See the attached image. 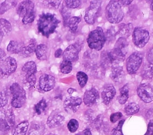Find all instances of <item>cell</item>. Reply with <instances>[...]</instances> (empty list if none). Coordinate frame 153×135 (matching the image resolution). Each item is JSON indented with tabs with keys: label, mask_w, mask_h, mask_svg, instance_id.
Instances as JSON below:
<instances>
[{
	"label": "cell",
	"mask_w": 153,
	"mask_h": 135,
	"mask_svg": "<svg viewBox=\"0 0 153 135\" xmlns=\"http://www.w3.org/2000/svg\"><path fill=\"white\" fill-rule=\"evenodd\" d=\"M76 79H77V80H78L80 86L82 88H84L88 80V75L86 74L85 73H84L83 72H79L76 73Z\"/></svg>",
	"instance_id": "obj_36"
},
{
	"label": "cell",
	"mask_w": 153,
	"mask_h": 135,
	"mask_svg": "<svg viewBox=\"0 0 153 135\" xmlns=\"http://www.w3.org/2000/svg\"><path fill=\"white\" fill-rule=\"evenodd\" d=\"M120 96L118 97V102L121 105H124L127 101L129 96V88L128 84H126L120 89Z\"/></svg>",
	"instance_id": "obj_25"
},
{
	"label": "cell",
	"mask_w": 153,
	"mask_h": 135,
	"mask_svg": "<svg viewBox=\"0 0 153 135\" xmlns=\"http://www.w3.org/2000/svg\"><path fill=\"white\" fill-rule=\"evenodd\" d=\"M12 98L11 105L15 108H20L26 103L27 97L25 89L18 83H14L10 87Z\"/></svg>",
	"instance_id": "obj_5"
},
{
	"label": "cell",
	"mask_w": 153,
	"mask_h": 135,
	"mask_svg": "<svg viewBox=\"0 0 153 135\" xmlns=\"http://www.w3.org/2000/svg\"><path fill=\"white\" fill-rule=\"evenodd\" d=\"M62 54H63L62 50H61V48H59V49H58V50L55 52V58H60V57L62 55Z\"/></svg>",
	"instance_id": "obj_49"
},
{
	"label": "cell",
	"mask_w": 153,
	"mask_h": 135,
	"mask_svg": "<svg viewBox=\"0 0 153 135\" xmlns=\"http://www.w3.org/2000/svg\"><path fill=\"white\" fill-rule=\"evenodd\" d=\"M8 102L7 97L4 92H0V108L4 107Z\"/></svg>",
	"instance_id": "obj_42"
},
{
	"label": "cell",
	"mask_w": 153,
	"mask_h": 135,
	"mask_svg": "<svg viewBox=\"0 0 153 135\" xmlns=\"http://www.w3.org/2000/svg\"><path fill=\"white\" fill-rule=\"evenodd\" d=\"M124 122L125 120H121L119 122L118 125L113 130L112 135H124L122 131V128Z\"/></svg>",
	"instance_id": "obj_41"
},
{
	"label": "cell",
	"mask_w": 153,
	"mask_h": 135,
	"mask_svg": "<svg viewBox=\"0 0 153 135\" xmlns=\"http://www.w3.org/2000/svg\"><path fill=\"white\" fill-rule=\"evenodd\" d=\"M5 56H6V53L4 52V50L0 48V60H3L4 58L5 57Z\"/></svg>",
	"instance_id": "obj_50"
},
{
	"label": "cell",
	"mask_w": 153,
	"mask_h": 135,
	"mask_svg": "<svg viewBox=\"0 0 153 135\" xmlns=\"http://www.w3.org/2000/svg\"><path fill=\"white\" fill-rule=\"evenodd\" d=\"M81 20L82 18L80 17H73L70 18L68 23V26L71 32L73 33L76 32V31L78 30L79 24L80 23Z\"/></svg>",
	"instance_id": "obj_30"
},
{
	"label": "cell",
	"mask_w": 153,
	"mask_h": 135,
	"mask_svg": "<svg viewBox=\"0 0 153 135\" xmlns=\"http://www.w3.org/2000/svg\"><path fill=\"white\" fill-rule=\"evenodd\" d=\"M36 72L37 67L34 61H29L23 65L22 69L23 84L27 89L34 87L36 82Z\"/></svg>",
	"instance_id": "obj_2"
},
{
	"label": "cell",
	"mask_w": 153,
	"mask_h": 135,
	"mask_svg": "<svg viewBox=\"0 0 153 135\" xmlns=\"http://www.w3.org/2000/svg\"><path fill=\"white\" fill-rule=\"evenodd\" d=\"M149 39V34L146 30L142 27H136L134 30L132 41L137 47L143 48L148 42Z\"/></svg>",
	"instance_id": "obj_7"
},
{
	"label": "cell",
	"mask_w": 153,
	"mask_h": 135,
	"mask_svg": "<svg viewBox=\"0 0 153 135\" xmlns=\"http://www.w3.org/2000/svg\"><path fill=\"white\" fill-rule=\"evenodd\" d=\"M35 53L38 59L44 60H46L48 56V47L45 44H40L36 46Z\"/></svg>",
	"instance_id": "obj_22"
},
{
	"label": "cell",
	"mask_w": 153,
	"mask_h": 135,
	"mask_svg": "<svg viewBox=\"0 0 153 135\" xmlns=\"http://www.w3.org/2000/svg\"><path fill=\"white\" fill-rule=\"evenodd\" d=\"M72 70V63L71 61L63 60L60 64V71L63 74H68Z\"/></svg>",
	"instance_id": "obj_32"
},
{
	"label": "cell",
	"mask_w": 153,
	"mask_h": 135,
	"mask_svg": "<svg viewBox=\"0 0 153 135\" xmlns=\"http://www.w3.org/2000/svg\"><path fill=\"white\" fill-rule=\"evenodd\" d=\"M17 12L18 15L21 17H25L35 14L34 4L31 1H23L19 5Z\"/></svg>",
	"instance_id": "obj_16"
},
{
	"label": "cell",
	"mask_w": 153,
	"mask_h": 135,
	"mask_svg": "<svg viewBox=\"0 0 153 135\" xmlns=\"http://www.w3.org/2000/svg\"><path fill=\"white\" fill-rule=\"evenodd\" d=\"M66 7L69 9H75L79 7L81 4V1L79 0H66L65 1Z\"/></svg>",
	"instance_id": "obj_40"
},
{
	"label": "cell",
	"mask_w": 153,
	"mask_h": 135,
	"mask_svg": "<svg viewBox=\"0 0 153 135\" xmlns=\"http://www.w3.org/2000/svg\"><path fill=\"white\" fill-rule=\"evenodd\" d=\"M81 45L78 43L69 45L62 54L63 60H69L71 63L77 60L79 58V55L81 51Z\"/></svg>",
	"instance_id": "obj_12"
},
{
	"label": "cell",
	"mask_w": 153,
	"mask_h": 135,
	"mask_svg": "<svg viewBox=\"0 0 153 135\" xmlns=\"http://www.w3.org/2000/svg\"><path fill=\"white\" fill-rule=\"evenodd\" d=\"M47 102L44 99H41L34 106V110L37 115H41L45 111L47 108Z\"/></svg>",
	"instance_id": "obj_33"
},
{
	"label": "cell",
	"mask_w": 153,
	"mask_h": 135,
	"mask_svg": "<svg viewBox=\"0 0 153 135\" xmlns=\"http://www.w3.org/2000/svg\"><path fill=\"white\" fill-rule=\"evenodd\" d=\"M86 41L88 46L92 50L96 51L102 50L106 41L105 35L102 28L99 27L90 32Z\"/></svg>",
	"instance_id": "obj_4"
},
{
	"label": "cell",
	"mask_w": 153,
	"mask_h": 135,
	"mask_svg": "<svg viewBox=\"0 0 153 135\" xmlns=\"http://www.w3.org/2000/svg\"><path fill=\"white\" fill-rule=\"evenodd\" d=\"M116 95V89L112 84H108L104 87L101 93L102 99L104 103L108 105Z\"/></svg>",
	"instance_id": "obj_18"
},
{
	"label": "cell",
	"mask_w": 153,
	"mask_h": 135,
	"mask_svg": "<svg viewBox=\"0 0 153 135\" xmlns=\"http://www.w3.org/2000/svg\"><path fill=\"white\" fill-rule=\"evenodd\" d=\"M65 120V117L62 113L59 111H53L50 115L47 120V124L50 128L58 127L63 124Z\"/></svg>",
	"instance_id": "obj_15"
},
{
	"label": "cell",
	"mask_w": 153,
	"mask_h": 135,
	"mask_svg": "<svg viewBox=\"0 0 153 135\" xmlns=\"http://www.w3.org/2000/svg\"><path fill=\"white\" fill-rule=\"evenodd\" d=\"M24 46V44L21 42H19L15 41H10L7 47V50L11 54L21 53Z\"/></svg>",
	"instance_id": "obj_23"
},
{
	"label": "cell",
	"mask_w": 153,
	"mask_h": 135,
	"mask_svg": "<svg viewBox=\"0 0 153 135\" xmlns=\"http://www.w3.org/2000/svg\"><path fill=\"white\" fill-rule=\"evenodd\" d=\"M125 77V73L122 66L119 64L111 66L110 78L116 83L121 82Z\"/></svg>",
	"instance_id": "obj_19"
},
{
	"label": "cell",
	"mask_w": 153,
	"mask_h": 135,
	"mask_svg": "<svg viewBox=\"0 0 153 135\" xmlns=\"http://www.w3.org/2000/svg\"><path fill=\"white\" fill-rule=\"evenodd\" d=\"M143 56L141 53L134 52L127 58L126 61V69L129 74H135L142 63Z\"/></svg>",
	"instance_id": "obj_8"
},
{
	"label": "cell",
	"mask_w": 153,
	"mask_h": 135,
	"mask_svg": "<svg viewBox=\"0 0 153 135\" xmlns=\"http://www.w3.org/2000/svg\"><path fill=\"white\" fill-rule=\"evenodd\" d=\"M140 110V107L138 104L135 103H129L126 105L124 108V111L127 115H133L137 113Z\"/></svg>",
	"instance_id": "obj_31"
},
{
	"label": "cell",
	"mask_w": 153,
	"mask_h": 135,
	"mask_svg": "<svg viewBox=\"0 0 153 135\" xmlns=\"http://www.w3.org/2000/svg\"><path fill=\"white\" fill-rule=\"evenodd\" d=\"M61 13L64 22H65V24H68L71 14V11L70 9L68 8L66 6H63L61 10Z\"/></svg>",
	"instance_id": "obj_37"
},
{
	"label": "cell",
	"mask_w": 153,
	"mask_h": 135,
	"mask_svg": "<svg viewBox=\"0 0 153 135\" xmlns=\"http://www.w3.org/2000/svg\"><path fill=\"white\" fill-rule=\"evenodd\" d=\"M100 65L104 69H106L108 68L110 66H112L109 59L108 52L106 51H104L101 54Z\"/></svg>",
	"instance_id": "obj_35"
},
{
	"label": "cell",
	"mask_w": 153,
	"mask_h": 135,
	"mask_svg": "<svg viewBox=\"0 0 153 135\" xmlns=\"http://www.w3.org/2000/svg\"><path fill=\"white\" fill-rule=\"evenodd\" d=\"M35 17H36V15H35V14H34L30 15L29 16L23 17L22 19V22L24 24H27L31 23L33 22V21L34 20Z\"/></svg>",
	"instance_id": "obj_45"
},
{
	"label": "cell",
	"mask_w": 153,
	"mask_h": 135,
	"mask_svg": "<svg viewBox=\"0 0 153 135\" xmlns=\"http://www.w3.org/2000/svg\"><path fill=\"white\" fill-rule=\"evenodd\" d=\"M79 127V122L75 119L70 120L68 124V128L71 133H75Z\"/></svg>",
	"instance_id": "obj_39"
},
{
	"label": "cell",
	"mask_w": 153,
	"mask_h": 135,
	"mask_svg": "<svg viewBox=\"0 0 153 135\" xmlns=\"http://www.w3.org/2000/svg\"><path fill=\"white\" fill-rule=\"evenodd\" d=\"M108 54L111 65L119 64L120 63L124 60L126 56L124 53L114 48L108 52Z\"/></svg>",
	"instance_id": "obj_20"
},
{
	"label": "cell",
	"mask_w": 153,
	"mask_h": 135,
	"mask_svg": "<svg viewBox=\"0 0 153 135\" xmlns=\"http://www.w3.org/2000/svg\"><path fill=\"white\" fill-rule=\"evenodd\" d=\"M3 36L1 33H0V44H1L2 41H3Z\"/></svg>",
	"instance_id": "obj_53"
},
{
	"label": "cell",
	"mask_w": 153,
	"mask_h": 135,
	"mask_svg": "<svg viewBox=\"0 0 153 135\" xmlns=\"http://www.w3.org/2000/svg\"><path fill=\"white\" fill-rule=\"evenodd\" d=\"M16 117L11 108L2 109L0 111V130L8 131L14 127Z\"/></svg>",
	"instance_id": "obj_6"
},
{
	"label": "cell",
	"mask_w": 153,
	"mask_h": 135,
	"mask_svg": "<svg viewBox=\"0 0 153 135\" xmlns=\"http://www.w3.org/2000/svg\"><path fill=\"white\" fill-rule=\"evenodd\" d=\"M138 97L143 102L148 103L153 102V87L147 83L140 84L137 89Z\"/></svg>",
	"instance_id": "obj_11"
},
{
	"label": "cell",
	"mask_w": 153,
	"mask_h": 135,
	"mask_svg": "<svg viewBox=\"0 0 153 135\" xmlns=\"http://www.w3.org/2000/svg\"><path fill=\"white\" fill-rule=\"evenodd\" d=\"M47 135H56V134H53V133H50V134H47Z\"/></svg>",
	"instance_id": "obj_55"
},
{
	"label": "cell",
	"mask_w": 153,
	"mask_h": 135,
	"mask_svg": "<svg viewBox=\"0 0 153 135\" xmlns=\"http://www.w3.org/2000/svg\"><path fill=\"white\" fill-rule=\"evenodd\" d=\"M128 46V42L127 41V39L123 38H119L117 41L114 45V49L122 52L125 55H126L127 48Z\"/></svg>",
	"instance_id": "obj_28"
},
{
	"label": "cell",
	"mask_w": 153,
	"mask_h": 135,
	"mask_svg": "<svg viewBox=\"0 0 153 135\" xmlns=\"http://www.w3.org/2000/svg\"><path fill=\"white\" fill-rule=\"evenodd\" d=\"M17 67L16 60L12 57H7L4 59L0 64V75L4 77H9L16 72Z\"/></svg>",
	"instance_id": "obj_9"
},
{
	"label": "cell",
	"mask_w": 153,
	"mask_h": 135,
	"mask_svg": "<svg viewBox=\"0 0 153 135\" xmlns=\"http://www.w3.org/2000/svg\"><path fill=\"white\" fill-rule=\"evenodd\" d=\"M100 6V1H91L90 6L86 9L85 15V20L88 24H92L95 23L99 14Z\"/></svg>",
	"instance_id": "obj_10"
},
{
	"label": "cell",
	"mask_w": 153,
	"mask_h": 135,
	"mask_svg": "<svg viewBox=\"0 0 153 135\" xmlns=\"http://www.w3.org/2000/svg\"><path fill=\"white\" fill-rule=\"evenodd\" d=\"M141 75L145 80H151L153 78V64L151 63L146 64L142 70Z\"/></svg>",
	"instance_id": "obj_24"
},
{
	"label": "cell",
	"mask_w": 153,
	"mask_h": 135,
	"mask_svg": "<svg viewBox=\"0 0 153 135\" xmlns=\"http://www.w3.org/2000/svg\"><path fill=\"white\" fill-rule=\"evenodd\" d=\"M55 86V78L51 75L44 74L39 80V88L44 92H48L52 90Z\"/></svg>",
	"instance_id": "obj_14"
},
{
	"label": "cell",
	"mask_w": 153,
	"mask_h": 135,
	"mask_svg": "<svg viewBox=\"0 0 153 135\" xmlns=\"http://www.w3.org/2000/svg\"><path fill=\"white\" fill-rule=\"evenodd\" d=\"M76 135H92V133L90 131V129H85L83 130L82 132H80L78 134H76Z\"/></svg>",
	"instance_id": "obj_48"
},
{
	"label": "cell",
	"mask_w": 153,
	"mask_h": 135,
	"mask_svg": "<svg viewBox=\"0 0 153 135\" xmlns=\"http://www.w3.org/2000/svg\"><path fill=\"white\" fill-rule=\"evenodd\" d=\"M30 123L28 120L22 122L16 127L13 135H26Z\"/></svg>",
	"instance_id": "obj_26"
},
{
	"label": "cell",
	"mask_w": 153,
	"mask_h": 135,
	"mask_svg": "<svg viewBox=\"0 0 153 135\" xmlns=\"http://www.w3.org/2000/svg\"><path fill=\"white\" fill-rule=\"evenodd\" d=\"M36 48V42L34 39H31L27 46H24L20 54L24 56H28L35 52Z\"/></svg>",
	"instance_id": "obj_27"
},
{
	"label": "cell",
	"mask_w": 153,
	"mask_h": 135,
	"mask_svg": "<svg viewBox=\"0 0 153 135\" xmlns=\"http://www.w3.org/2000/svg\"><path fill=\"white\" fill-rule=\"evenodd\" d=\"M82 103L81 98L70 96L67 97L64 102V108L68 114H74L77 111Z\"/></svg>",
	"instance_id": "obj_13"
},
{
	"label": "cell",
	"mask_w": 153,
	"mask_h": 135,
	"mask_svg": "<svg viewBox=\"0 0 153 135\" xmlns=\"http://www.w3.org/2000/svg\"><path fill=\"white\" fill-rule=\"evenodd\" d=\"M17 4L16 1H5L0 4V15L4 14L6 12L9 10L10 9L16 6Z\"/></svg>",
	"instance_id": "obj_34"
},
{
	"label": "cell",
	"mask_w": 153,
	"mask_h": 135,
	"mask_svg": "<svg viewBox=\"0 0 153 135\" xmlns=\"http://www.w3.org/2000/svg\"><path fill=\"white\" fill-rule=\"evenodd\" d=\"M134 29V26L132 23L123 24L120 27L116 36H119L120 38H127L132 34Z\"/></svg>",
	"instance_id": "obj_21"
},
{
	"label": "cell",
	"mask_w": 153,
	"mask_h": 135,
	"mask_svg": "<svg viewBox=\"0 0 153 135\" xmlns=\"http://www.w3.org/2000/svg\"><path fill=\"white\" fill-rule=\"evenodd\" d=\"M12 30L10 23L4 18H0V33L3 35L9 33Z\"/></svg>",
	"instance_id": "obj_29"
},
{
	"label": "cell",
	"mask_w": 153,
	"mask_h": 135,
	"mask_svg": "<svg viewBox=\"0 0 153 135\" xmlns=\"http://www.w3.org/2000/svg\"><path fill=\"white\" fill-rule=\"evenodd\" d=\"M44 5L49 9H58L60 4H61V1H58V0H55V1H52V0H50V1H43Z\"/></svg>",
	"instance_id": "obj_38"
},
{
	"label": "cell",
	"mask_w": 153,
	"mask_h": 135,
	"mask_svg": "<svg viewBox=\"0 0 153 135\" xmlns=\"http://www.w3.org/2000/svg\"><path fill=\"white\" fill-rule=\"evenodd\" d=\"M147 60H148L149 63L153 64V47L150 48V50L148 51L146 56Z\"/></svg>",
	"instance_id": "obj_47"
},
{
	"label": "cell",
	"mask_w": 153,
	"mask_h": 135,
	"mask_svg": "<svg viewBox=\"0 0 153 135\" xmlns=\"http://www.w3.org/2000/svg\"><path fill=\"white\" fill-rule=\"evenodd\" d=\"M123 117V114L120 112H118V113H113L110 116V119L111 122L112 123H115L118 120H119L120 119H121Z\"/></svg>",
	"instance_id": "obj_43"
},
{
	"label": "cell",
	"mask_w": 153,
	"mask_h": 135,
	"mask_svg": "<svg viewBox=\"0 0 153 135\" xmlns=\"http://www.w3.org/2000/svg\"><path fill=\"white\" fill-rule=\"evenodd\" d=\"M60 21L55 15L50 13L42 14L37 21L39 32L46 38L53 34L58 26Z\"/></svg>",
	"instance_id": "obj_1"
},
{
	"label": "cell",
	"mask_w": 153,
	"mask_h": 135,
	"mask_svg": "<svg viewBox=\"0 0 153 135\" xmlns=\"http://www.w3.org/2000/svg\"><path fill=\"white\" fill-rule=\"evenodd\" d=\"M144 135H153V120L149 122L147 131Z\"/></svg>",
	"instance_id": "obj_46"
},
{
	"label": "cell",
	"mask_w": 153,
	"mask_h": 135,
	"mask_svg": "<svg viewBox=\"0 0 153 135\" xmlns=\"http://www.w3.org/2000/svg\"><path fill=\"white\" fill-rule=\"evenodd\" d=\"M117 31H116L114 30V29L113 28H110V30H108L107 32V39L110 41H112L114 39V38L116 37V34H117Z\"/></svg>",
	"instance_id": "obj_44"
},
{
	"label": "cell",
	"mask_w": 153,
	"mask_h": 135,
	"mask_svg": "<svg viewBox=\"0 0 153 135\" xmlns=\"http://www.w3.org/2000/svg\"><path fill=\"white\" fill-rule=\"evenodd\" d=\"M75 91H76L75 89H72V88H69L68 90V92L70 94V95H72L73 92H74Z\"/></svg>",
	"instance_id": "obj_52"
},
{
	"label": "cell",
	"mask_w": 153,
	"mask_h": 135,
	"mask_svg": "<svg viewBox=\"0 0 153 135\" xmlns=\"http://www.w3.org/2000/svg\"><path fill=\"white\" fill-rule=\"evenodd\" d=\"M99 99L98 91L94 88H92L85 91L83 95V102L87 106H91L97 102Z\"/></svg>",
	"instance_id": "obj_17"
},
{
	"label": "cell",
	"mask_w": 153,
	"mask_h": 135,
	"mask_svg": "<svg viewBox=\"0 0 153 135\" xmlns=\"http://www.w3.org/2000/svg\"><path fill=\"white\" fill-rule=\"evenodd\" d=\"M124 14L119 1H110L105 8V17L111 23L116 24L121 22Z\"/></svg>",
	"instance_id": "obj_3"
},
{
	"label": "cell",
	"mask_w": 153,
	"mask_h": 135,
	"mask_svg": "<svg viewBox=\"0 0 153 135\" xmlns=\"http://www.w3.org/2000/svg\"><path fill=\"white\" fill-rule=\"evenodd\" d=\"M120 2H121V3H120V4H121L123 6H127L132 3V1H121Z\"/></svg>",
	"instance_id": "obj_51"
},
{
	"label": "cell",
	"mask_w": 153,
	"mask_h": 135,
	"mask_svg": "<svg viewBox=\"0 0 153 135\" xmlns=\"http://www.w3.org/2000/svg\"><path fill=\"white\" fill-rule=\"evenodd\" d=\"M150 9H151V10L153 11V1H152V3H151V4L150 5Z\"/></svg>",
	"instance_id": "obj_54"
}]
</instances>
